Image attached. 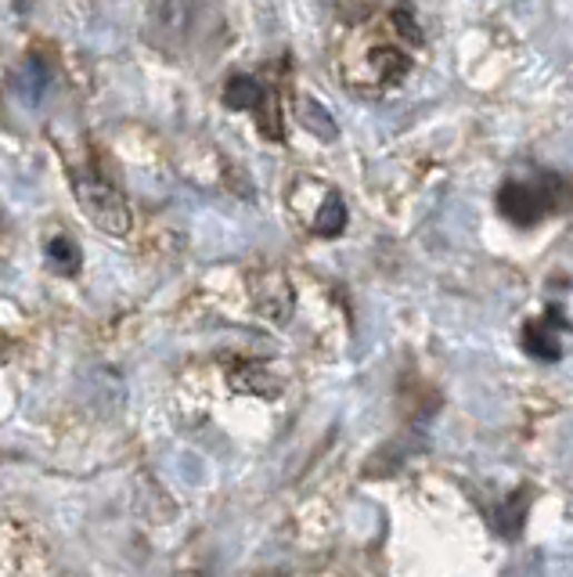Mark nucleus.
I'll return each instance as SVG.
<instances>
[{"mask_svg": "<svg viewBox=\"0 0 573 577\" xmlns=\"http://www.w3.org/2000/svg\"><path fill=\"white\" fill-rule=\"evenodd\" d=\"M394 22H397V29H401L404 37H412L415 43H422V33H418L415 14H412V8H408V4H397V11H394Z\"/></svg>", "mask_w": 573, "mask_h": 577, "instance_id": "12", "label": "nucleus"}, {"mask_svg": "<svg viewBox=\"0 0 573 577\" xmlns=\"http://www.w3.org/2000/svg\"><path fill=\"white\" fill-rule=\"evenodd\" d=\"M11 358V340L4 336V332H0V364H4Z\"/></svg>", "mask_w": 573, "mask_h": 577, "instance_id": "13", "label": "nucleus"}, {"mask_svg": "<svg viewBox=\"0 0 573 577\" xmlns=\"http://www.w3.org/2000/svg\"><path fill=\"white\" fill-rule=\"evenodd\" d=\"M267 98V87L253 76H231L228 87H224V105L235 113H256Z\"/></svg>", "mask_w": 573, "mask_h": 577, "instance_id": "4", "label": "nucleus"}, {"mask_svg": "<svg viewBox=\"0 0 573 577\" xmlns=\"http://www.w3.org/2000/svg\"><path fill=\"white\" fill-rule=\"evenodd\" d=\"M555 177H523V180H505V188L497 192V209L520 227H534L545 214L555 209Z\"/></svg>", "mask_w": 573, "mask_h": 577, "instance_id": "2", "label": "nucleus"}, {"mask_svg": "<svg viewBox=\"0 0 573 577\" xmlns=\"http://www.w3.org/2000/svg\"><path fill=\"white\" fill-rule=\"evenodd\" d=\"M304 124H307V130H314L325 141H336L339 138V130H336V124H332L328 109H322L318 101H304Z\"/></svg>", "mask_w": 573, "mask_h": 577, "instance_id": "10", "label": "nucleus"}, {"mask_svg": "<svg viewBox=\"0 0 573 577\" xmlns=\"http://www.w3.org/2000/svg\"><path fill=\"white\" fill-rule=\"evenodd\" d=\"M83 264V253L77 246V238H69L66 232H58L48 238V267L55 271V275L62 278H72Z\"/></svg>", "mask_w": 573, "mask_h": 577, "instance_id": "5", "label": "nucleus"}, {"mask_svg": "<svg viewBox=\"0 0 573 577\" xmlns=\"http://www.w3.org/2000/svg\"><path fill=\"white\" fill-rule=\"evenodd\" d=\"M72 192H77L83 214L95 221L105 235L124 238L130 232V206L124 199V192H119L105 174H98V170L72 174Z\"/></svg>", "mask_w": 573, "mask_h": 577, "instance_id": "1", "label": "nucleus"}, {"mask_svg": "<svg viewBox=\"0 0 573 577\" xmlns=\"http://www.w3.org/2000/svg\"><path fill=\"white\" fill-rule=\"evenodd\" d=\"M343 227H346V206L339 195H328L318 221H314V232L325 238H336V235H343Z\"/></svg>", "mask_w": 573, "mask_h": 577, "instance_id": "7", "label": "nucleus"}, {"mask_svg": "<svg viewBox=\"0 0 573 577\" xmlns=\"http://www.w3.org/2000/svg\"><path fill=\"white\" fill-rule=\"evenodd\" d=\"M372 62H375V72H379V84H394L408 72V55H401L397 48L372 51Z\"/></svg>", "mask_w": 573, "mask_h": 577, "instance_id": "8", "label": "nucleus"}, {"mask_svg": "<svg viewBox=\"0 0 573 577\" xmlns=\"http://www.w3.org/2000/svg\"><path fill=\"white\" fill-rule=\"evenodd\" d=\"M256 124H260V134L270 141H281L285 130H281V109H278V95L275 90H267L264 105L256 109Z\"/></svg>", "mask_w": 573, "mask_h": 577, "instance_id": "9", "label": "nucleus"}, {"mask_svg": "<svg viewBox=\"0 0 573 577\" xmlns=\"http://www.w3.org/2000/svg\"><path fill=\"white\" fill-rule=\"evenodd\" d=\"M523 346L534 358H541V361H555V358L563 354L560 340L552 336V325H541V322H531V325L523 329Z\"/></svg>", "mask_w": 573, "mask_h": 577, "instance_id": "6", "label": "nucleus"}, {"mask_svg": "<svg viewBox=\"0 0 573 577\" xmlns=\"http://www.w3.org/2000/svg\"><path fill=\"white\" fill-rule=\"evenodd\" d=\"M51 90H55L51 66L43 62V58H37V55L22 58V66L14 69V76H11V95L19 98L26 109H37V105L48 101Z\"/></svg>", "mask_w": 573, "mask_h": 577, "instance_id": "3", "label": "nucleus"}, {"mask_svg": "<svg viewBox=\"0 0 573 577\" xmlns=\"http://www.w3.org/2000/svg\"><path fill=\"white\" fill-rule=\"evenodd\" d=\"M523 516H526V498H523V491H516V495H512V502L502 512H497V530H502L505 538H512L520 530Z\"/></svg>", "mask_w": 573, "mask_h": 577, "instance_id": "11", "label": "nucleus"}]
</instances>
